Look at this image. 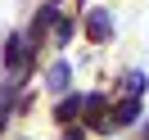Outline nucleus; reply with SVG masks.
I'll return each mask as SVG.
<instances>
[{
	"label": "nucleus",
	"mask_w": 149,
	"mask_h": 140,
	"mask_svg": "<svg viewBox=\"0 0 149 140\" xmlns=\"http://www.w3.org/2000/svg\"><path fill=\"white\" fill-rule=\"evenodd\" d=\"M145 140H149V131H145Z\"/></svg>",
	"instance_id": "nucleus-7"
},
{
	"label": "nucleus",
	"mask_w": 149,
	"mask_h": 140,
	"mask_svg": "<svg viewBox=\"0 0 149 140\" xmlns=\"http://www.w3.org/2000/svg\"><path fill=\"white\" fill-rule=\"evenodd\" d=\"M127 91L140 95V91H145V77H140V72H127Z\"/></svg>",
	"instance_id": "nucleus-6"
},
{
	"label": "nucleus",
	"mask_w": 149,
	"mask_h": 140,
	"mask_svg": "<svg viewBox=\"0 0 149 140\" xmlns=\"http://www.w3.org/2000/svg\"><path fill=\"white\" fill-rule=\"evenodd\" d=\"M50 86H54V91H63V86H68V63H63V59L50 68Z\"/></svg>",
	"instance_id": "nucleus-3"
},
{
	"label": "nucleus",
	"mask_w": 149,
	"mask_h": 140,
	"mask_svg": "<svg viewBox=\"0 0 149 140\" xmlns=\"http://www.w3.org/2000/svg\"><path fill=\"white\" fill-rule=\"evenodd\" d=\"M9 63H14V68L23 63V36H14V41H9Z\"/></svg>",
	"instance_id": "nucleus-5"
},
{
	"label": "nucleus",
	"mask_w": 149,
	"mask_h": 140,
	"mask_svg": "<svg viewBox=\"0 0 149 140\" xmlns=\"http://www.w3.org/2000/svg\"><path fill=\"white\" fill-rule=\"evenodd\" d=\"M136 113H140V104H136V100H122V104H118V113L109 118V127H131V122H136Z\"/></svg>",
	"instance_id": "nucleus-1"
},
{
	"label": "nucleus",
	"mask_w": 149,
	"mask_h": 140,
	"mask_svg": "<svg viewBox=\"0 0 149 140\" xmlns=\"http://www.w3.org/2000/svg\"><path fill=\"white\" fill-rule=\"evenodd\" d=\"M77 113H81V100H77V95H72V100H63V104H59V122H72Z\"/></svg>",
	"instance_id": "nucleus-4"
},
{
	"label": "nucleus",
	"mask_w": 149,
	"mask_h": 140,
	"mask_svg": "<svg viewBox=\"0 0 149 140\" xmlns=\"http://www.w3.org/2000/svg\"><path fill=\"white\" fill-rule=\"evenodd\" d=\"M109 32H113V18H109L104 9H95V14H91V41H104Z\"/></svg>",
	"instance_id": "nucleus-2"
}]
</instances>
